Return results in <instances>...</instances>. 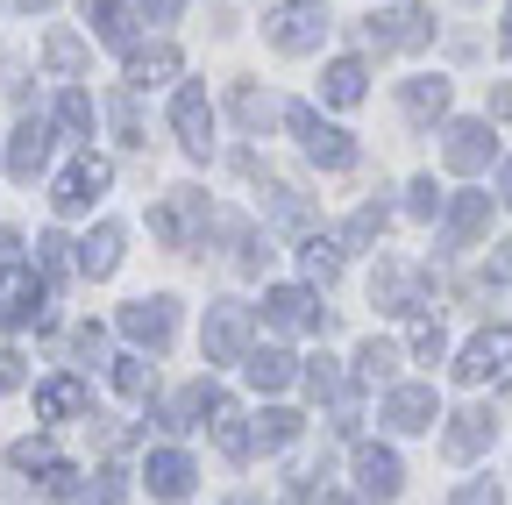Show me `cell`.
<instances>
[{
    "label": "cell",
    "mask_w": 512,
    "mask_h": 505,
    "mask_svg": "<svg viewBox=\"0 0 512 505\" xmlns=\"http://www.w3.org/2000/svg\"><path fill=\"white\" fill-rule=\"evenodd\" d=\"M285 114V129L306 143V157L320 164V171H349L356 164V143H349V129H335V121H320L306 100H292V107H278Z\"/></svg>",
    "instance_id": "obj_1"
},
{
    "label": "cell",
    "mask_w": 512,
    "mask_h": 505,
    "mask_svg": "<svg viewBox=\"0 0 512 505\" xmlns=\"http://www.w3.org/2000/svg\"><path fill=\"white\" fill-rule=\"evenodd\" d=\"M264 36H271L285 57H306V50L328 43V8H320V0H285V8L264 15Z\"/></svg>",
    "instance_id": "obj_2"
},
{
    "label": "cell",
    "mask_w": 512,
    "mask_h": 505,
    "mask_svg": "<svg viewBox=\"0 0 512 505\" xmlns=\"http://www.w3.org/2000/svg\"><path fill=\"white\" fill-rule=\"evenodd\" d=\"M491 150H498L491 121H448V129H441V164L456 171V178H477L491 164Z\"/></svg>",
    "instance_id": "obj_3"
},
{
    "label": "cell",
    "mask_w": 512,
    "mask_h": 505,
    "mask_svg": "<svg viewBox=\"0 0 512 505\" xmlns=\"http://www.w3.org/2000/svg\"><path fill=\"white\" fill-rule=\"evenodd\" d=\"M43 278L36 271H22V264H0V321H8V328H43Z\"/></svg>",
    "instance_id": "obj_4"
},
{
    "label": "cell",
    "mask_w": 512,
    "mask_h": 505,
    "mask_svg": "<svg viewBox=\"0 0 512 505\" xmlns=\"http://www.w3.org/2000/svg\"><path fill=\"white\" fill-rule=\"evenodd\" d=\"M107 178H114V164H107V157H79L72 171L57 178V193H50V200H57V214H86V207L107 193Z\"/></svg>",
    "instance_id": "obj_5"
},
{
    "label": "cell",
    "mask_w": 512,
    "mask_h": 505,
    "mask_svg": "<svg viewBox=\"0 0 512 505\" xmlns=\"http://www.w3.org/2000/svg\"><path fill=\"white\" fill-rule=\"evenodd\" d=\"M121 335L143 342V349H171V335H178V306H171V299H136V306H121Z\"/></svg>",
    "instance_id": "obj_6"
},
{
    "label": "cell",
    "mask_w": 512,
    "mask_h": 505,
    "mask_svg": "<svg viewBox=\"0 0 512 505\" xmlns=\"http://www.w3.org/2000/svg\"><path fill=\"white\" fill-rule=\"evenodd\" d=\"M363 36H370V50H420L434 36V22L420 8H384V15L363 22Z\"/></svg>",
    "instance_id": "obj_7"
},
{
    "label": "cell",
    "mask_w": 512,
    "mask_h": 505,
    "mask_svg": "<svg viewBox=\"0 0 512 505\" xmlns=\"http://www.w3.org/2000/svg\"><path fill=\"white\" fill-rule=\"evenodd\" d=\"M207 356L214 363H242L249 356V306H235V299L207 306Z\"/></svg>",
    "instance_id": "obj_8"
},
{
    "label": "cell",
    "mask_w": 512,
    "mask_h": 505,
    "mask_svg": "<svg viewBox=\"0 0 512 505\" xmlns=\"http://www.w3.org/2000/svg\"><path fill=\"white\" fill-rule=\"evenodd\" d=\"M200 221H207V193H171V200L150 214V235H157L164 249H185Z\"/></svg>",
    "instance_id": "obj_9"
},
{
    "label": "cell",
    "mask_w": 512,
    "mask_h": 505,
    "mask_svg": "<svg viewBox=\"0 0 512 505\" xmlns=\"http://www.w3.org/2000/svg\"><path fill=\"white\" fill-rule=\"evenodd\" d=\"M441 420V399H434V385H392L384 392V427H399V434H420V427H434Z\"/></svg>",
    "instance_id": "obj_10"
},
{
    "label": "cell",
    "mask_w": 512,
    "mask_h": 505,
    "mask_svg": "<svg viewBox=\"0 0 512 505\" xmlns=\"http://www.w3.org/2000/svg\"><path fill=\"white\" fill-rule=\"evenodd\" d=\"M171 129H178V143H185L192 157H207V150H214V107H207L200 86H185V93L171 100Z\"/></svg>",
    "instance_id": "obj_11"
},
{
    "label": "cell",
    "mask_w": 512,
    "mask_h": 505,
    "mask_svg": "<svg viewBox=\"0 0 512 505\" xmlns=\"http://www.w3.org/2000/svg\"><path fill=\"white\" fill-rule=\"evenodd\" d=\"M264 321L278 335H313L320 328V306H313L306 285H278V292H264Z\"/></svg>",
    "instance_id": "obj_12"
},
{
    "label": "cell",
    "mask_w": 512,
    "mask_h": 505,
    "mask_svg": "<svg viewBox=\"0 0 512 505\" xmlns=\"http://www.w3.org/2000/svg\"><path fill=\"white\" fill-rule=\"evenodd\" d=\"M356 491L377 498V505H384V498H399V491H406L399 456H392V449H356Z\"/></svg>",
    "instance_id": "obj_13"
},
{
    "label": "cell",
    "mask_w": 512,
    "mask_h": 505,
    "mask_svg": "<svg viewBox=\"0 0 512 505\" xmlns=\"http://www.w3.org/2000/svg\"><path fill=\"white\" fill-rule=\"evenodd\" d=\"M43 164H50V129H43V121H22V129L8 136V171H15L22 185H36Z\"/></svg>",
    "instance_id": "obj_14"
},
{
    "label": "cell",
    "mask_w": 512,
    "mask_h": 505,
    "mask_svg": "<svg viewBox=\"0 0 512 505\" xmlns=\"http://www.w3.org/2000/svg\"><path fill=\"white\" fill-rule=\"evenodd\" d=\"M306 385H313V399H328V406H335V420H342V427L356 420V392H349L342 363H328V356H320V363H306Z\"/></svg>",
    "instance_id": "obj_15"
},
{
    "label": "cell",
    "mask_w": 512,
    "mask_h": 505,
    "mask_svg": "<svg viewBox=\"0 0 512 505\" xmlns=\"http://www.w3.org/2000/svg\"><path fill=\"white\" fill-rule=\"evenodd\" d=\"M505 356H512V335H477V342L463 349L456 377H463V385H484V377H498V370H505Z\"/></svg>",
    "instance_id": "obj_16"
},
{
    "label": "cell",
    "mask_w": 512,
    "mask_h": 505,
    "mask_svg": "<svg viewBox=\"0 0 512 505\" xmlns=\"http://www.w3.org/2000/svg\"><path fill=\"white\" fill-rule=\"evenodd\" d=\"M79 271H86V278H114V271H121V228H114V221H100V228L79 242Z\"/></svg>",
    "instance_id": "obj_17"
},
{
    "label": "cell",
    "mask_w": 512,
    "mask_h": 505,
    "mask_svg": "<svg viewBox=\"0 0 512 505\" xmlns=\"http://www.w3.org/2000/svg\"><path fill=\"white\" fill-rule=\"evenodd\" d=\"M484 228H491V193H456V207H448V242L470 249Z\"/></svg>",
    "instance_id": "obj_18"
},
{
    "label": "cell",
    "mask_w": 512,
    "mask_h": 505,
    "mask_svg": "<svg viewBox=\"0 0 512 505\" xmlns=\"http://www.w3.org/2000/svg\"><path fill=\"white\" fill-rule=\"evenodd\" d=\"M86 22H93V36H100V43L136 50V22H128V0H86Z\"/></svg>",
    "instance_id": "obj_19"
},
{
    "label": "cell",
    "mask_w": 512,
    "mask_h": 505,
    "mask_svg": "<svg viewBox=\"0 0 512 505\" xmlns=\"http://www.w3.org/2000/svg\"><path fill=\"white\" fill-rule=\"evenodd\" d=\"M143 477H150V491H157V498H185V491H192V456L157 449V456L143 463Z\"/></svg>",
    "instance_id": "obj_20"
},
{
    "label": "cell",
    "mask_w": 512,
    "mask_h": 505,
    "mask_svg": "<svg viewBox=\"0 0 512 505\" xmlns=\"http://www.w3.org/2000/svg\"><path fill=\"white\" fill-rule=\"evenodd\" d=\"M164 79H178V50L171 43L128 50V93H136V86H164Z\"/></svg>",
    "instance_id": "obj_21"
},
{
    "label": "cell",
    "mask_w": 512,
    "mask_h": 505,
    "mask_svg": "<svg viewBox=\"0 0 512 505\" xmlns=\"http://www.w3.org/2000/svg\"><path fill=\"white\" fill-rule=\"evenodd\" d=\"M36 413H43V420L86 413V385H79V377H43V385H36Z\"/></svg>",
    "instance_id": "obj_22"
},
{
    "label": "cell",
    "mask_w": 512,
    "mask_h": 505,
    "mask_svg": "<svg viewBox=\"0 0 512 505\" xmlns=\"http://www.w3.org/2000/svg\"><path fill=\"white\" fill-rule=\"evenodd\" d=\"M491 427H498V420H491L484 406H463V413H456V427H448V456L470 463V456L484 449V441H491Z\"/></svg>",
    "instance_id": "obj_23"
},
{
    "label": "cell",
    "mask_w": 512,
    "mask_h": 505,
    "mask_svg": "<svg viewBox=\"0 0 512 505\" xmlns=\"http://www.w3.org/2000/svg\"><path fill=\"white\" fill-rule=\"evenodd\" d=\"M320 93H328L335 107H356V100L370 93V72H363V57H335V65H328V79H320Z\"/></svg>",
    "instance_id": "obj_24"
},
{
    "label": "cell",
    "mask_w": 512,
    "mask_h": 505,
    "mask_svg": "<svg viewBox=\"0 0 512 505\" xmlns=\"http://www.w3.org/2000/svg\"><path fill=\"white\" fill-rule=\"evenodd\" d=\"M242 370H249V385H256V392H285L292 377H299L285 349H249V356H242Z\"/></svg>",
    "instance_id": "obj_25"
},
{
    "label": "cell",
    "mask_w": 512,
    "mask_h": 505,
    "mask_svg": "<svg viewBox=\"0 0 512 505\" xmlns=\"http://www.w3.org/2000/svg\"><path fill=\"white\" fill-rule=\"evenodd\" d=\"M214 399H221L214 385H185V392L164 406V427H171V434H178V427H200V413H214Z\"/></svg>",
    "instance_id": "obj_26"
},
{
    "label": "cell",
    "mask_w": 512,
    "mask_h": 505,
    "mask_svg": "<svg viewBox=\"0 0 512 505\" xmlns=\"http://www.w3.org/2000/svg\"><path fill=\"white\" fill-rule=\"evenodd\" d=\"M299 264H306V278H313V285H328V278L342 271V242H335V235H306Z\"/></svg>",
    "instance_id": "obj_27"
},
{
    "label": "cell",
    "mask_w": 512,
    "mask_h": 505,
    "mask_svg": "<svg viewBox=\"0 0 512 505\" xmlns=\"http://www.w3.org/2000/svg\"><path fill=\"white\" fill-rule=\"evenodd\" d=\"M43 65H50V72H64V79H72V72L86 65V43H79L72 29H50V36H43Z\"/></svg>",
    "instance_id": "obj_28"
},
{
    "label": "cell",
    "mask_w": 512,
    "mask_h": 505,
    "mask_svg": "<svg viewBox=\"0 0 512 505\" xmlns=\"http://www.w3.org/2000/svg\"><path fill=\"white\" fill-rule=\"evenodd\" d=\"M214 441H221V456H249V427H242V413L228 406V399H214Z\"/></svg>",
    "instance_id": "obj_29"
},
{
    "label": "cell",
    "mask_w": 512,
    "mask_h": 505,
    "mask_svg": "<svg viewBox=\"0 0 512 505\" xmlns=\"http://www.w3.org/2000/svg\"><path fill=\"white\" fill-rule=\"evenodd\" d=\"M406 114H413V121L448 114V79H413V86H406Z\"/></svg>",
    "instance_id": "obj_30"
},
{
    "label": "cell",
    "mask_w": 512,
    "mask_h": 505,
    "mask_svg": "<svg viewBox=\"0 0 512 505\" xmlns=\"http://www.w3.org/2000/svg\"><path fill=\"white\" fill-rule=\"evenodd\" d=\"M356 370L370 377V385H392V377H399V349H392V342H363Z\"/></svg>",
    "instance_id": "obj_31"
},
{
    "label": "cell",
    "mask_w": 512,
    "mask_h": 505,
    "mask_svg": "<svg viewBox=\"0 0 512 505\" xmlns=\"http://www.w3.org/2000/svg\"><path fill=\"white\" fill-rule=\"evenodd\" d=\"M256 434H264V449H285V441H299V413L292 406H271L264 420H256Z\"/></svg>",
    "instance_id": "obj_32"
},
{
    "label": "cell",
    "mask_w": 512,
    "mask_h": 505,
    "mask_svg": "<svg viewBox=\"0 0 512 505\" xmlns=\"http://www.w3.org/2000/svg\"><path fill=\"white\" fill-rule=\"evenodd\" d=\"M114 392H121V399H143V392H150V363H143V356H121V363H114Z\"/></svg>",
    "instance_id": "obj_33"
},
{
    "label": "cell",
    "mask_w": 512,
    "mask_h": 505,
    "mask_svg": "<svg viewBox=\"0 0 512 505\" xmlns=\"http://www.w3.org/2000/svg\"><path fill=\"white\" fill-rule=\"evenodd\" d=\"M8 463H15V470H50V463H57V449H50L43 434H29V441H15V449H8Z\"/></svg>",
    "instance_id": "obj_34"
},
{
    "label": "cell",
    "mask_w": 512,
    "mask_h": 505,
    "mask_svg": "<svg viewBox=\"0 0 512 505\" xmlns=\"http://www.w3.org/2000/svg\"><path fill=\"white\" fill-rule=\"evenodd\" d=\"M107 114H114L121 143H143V114H136V93H114V100H107Z\"/></svg>",
    "instance_id": "obj_35"
},
{
    "label": "cell",
    "mask_w": 512,
    "mask_h": 505,
    "mask_svg": "<svg viewBox=\"0 0 512 505\" xmlns=\"http://www.w3.org/2000/svg\"><path fill=\"white\" fill-rule=\"evenodd\" d=\"M86 505H128V477H121V470H100V477L86 484Z\"/></svg>",
    "instance_id": "obj_36"
},
{
    "label": "cell",
    "mask_w": 512,
    "mask_h": 505,
    "mask_svg": "<svg viewBox=\"0 0 512 505\" xmlns=\"http://www.w3.org/2000/svg\"><path fill=\"white\" fill-rule=\"evenodd\" d=\"M57 121H64L72 136H86V129H93V100H86V93H64V100H57Z\"/></svg>",
    "instance_id": "obj_37"
},
{
    "label": "cell",
    "mask_w": 512,
    "mask_h": 505,
    "mask_svg": "<svg viewBox=\"0 0 512 505\" xmlns=\"http://www.w3.org/2000/svg\"><path fill=\"white\" fill-rule=\"evenodd\" d=\"M235 114H242V121H249V129H264V121H271V114H278V107H271V100H264V93H256V86H235Z\"/></svg>",
    "instance_id": "obj_38"
},
{
    "label": "cell",
    "mask_w": 512,
    "mask_h": 505,
    "mask_svg": "<svg viewBox=\"0 0 512 505\" xmlns=\"http://www.w3.org/2000/svg\"><path fill=\"white\" fill-rule=\"evenodd\" d=\"M448 505H505V498H498V484H491V477H477V484H463Z\"/></svg>",
    "instance_id": "obj_39"
},
{
    "label": "cell",
    "mask_w": 512,
    "mask_h": 505,
    "mask_svg": "<svg viewBox=\"0 0 512 505\" xmlns=\"http://www.w3.org/2000/svg\"><path fill=\"white\" fill-rule=\"evenodd\" d=\"M441 349H448V342H441V328H434V321H413V356H427V363H434Z\"/></svg>",
    "instance_id": "obj_40"
},
{
    "label": "cell",
    "mask_w": 512,
    "mask_h": 505,
    "mask_svg": "<svg viewBox=\"0 0 512 505\" xmlns=\"http://www.w3.org/2000/svg\"><path fill=\"white\" fill-rule=\"evenodd\" d=\"M64 249H72L64 235H43V242H36V257H43V271H50V278H64Z\"/></svg>",
    "instance_id": "obj_41"
},
{
    "label": "cell",
    "mask_w": 512,
    "mask_h": 505,
    "mask_svg": "<svg viewBox=\"0 0 512 505\" xmlns=\"http://www.w3.org/2000/svg\"><path fill=\"white\" fill-rule=\"evenodd\" d=\"M72 477H79V470H72V463L57 456V463L43 470V491H50V498H72Z\"/></svg>",
    "instance_id": "obj_42"
},
{
    "label": "cell",
    "mask_w": 512,
    "mask_h": 505,
    "mask_svg": "<svg viewBox=\"0 0 512 505\" xmlns=\"http://www.w3.org/2000/svg\"><path fill=\"white\" fill-rule=\"evenodd\" d=\"M406 207H413L420 221H427V214H441V193H434V178H420V185H413V200H406Z\"/></svg>",
    "instance_id": "obj_43"
},
{
    "label": "cell",
    "mask_w": 512,
    "mask_h": 505,
    "mask_svg": "<svg viewBox=\"0 0 512 505\" xmlns=\"http://www.w3.org/2000/svg\"><path fill=\"white\" fill-rule=\"evenodd\" d=\"M377 228H384V207H363V214H356V221H349V242H370V235H377Z\"/></svg>",
    "instance_id": "obj_44"
},
{
    "label": "cell",
    "mask_w": 512,
    "mask_h": 505,
    "mask_svg": "<svg viewBox=\"0 0 512 505\" xmlns=\"http://www.w3.org/2000/svg\"><path fill=\"white\" fill-rule=\"evenodd\" d=\"M8 385H22V356H15V349H0V392H8Z\"/></svg>",
    "instance_id": "obj_45"
},
{
    "label": "cell",
    "mask_w": 512,
    "mask_h": 505,
    "mask_svg": "<svg viewBox=\"0 0 512 505\" xmlns=\"http://www.w3.org/2000/svg\"><path fill=\"white\" fill-rule=\"evenodd\" d=\"M136 8H143L150 22H178V0H136Z\"/></svg>",
    "instance_id": "obj_46"
},
{
    "label": "cell",
    "mask_w": 512,
    "mask_h": 505,
    "mask_svg": "<svg viewBox=\"0 0 512 505\" xmlns=\"http://www.w3.org/2000/svg\"><path fill=\"white\" fill-rule=\"evenodd\" d=\"M491 121H512V86H498V93H491Z\"/></svg>",
    "instance_id": "obj_47"
},
{
    "label": "cell",
    "mask_w": 512,
    "mask_h": 505,
    "mask_svg": "<svg viewBox=\"0 0 512 505\" xmlns=\"http://www.w3.org/2000/svg\"><path fill=\"white\" fill-rule=\"evenodd\" d=\"M498 200H505V207H512V164H505V171H498Z\"/></svg>",
    "instance_id": "obj_48"
},
{
    "label": "cell",
    "mask_w": 512,
    "mask_h": 505,
    "mask_svg": "<svg viewBox=\"0 0 512 505\" xmlns=\"http://www.w3.org/2000/svg\"><path fill=\"white\" fill-rule=\"evenodd\" d=\"M505 57H512V8H505Z\"/></svg>",
    "instance_id": "obj_49"
},
{
    "label": "cell",
    "mask_w": 512,
    "mask_h": 505,
    "mask_svg": "<svg viewBox=\"0 0 512 505\" xmlns=\"http://www.w3.org/2000/svg\"><path fill=\"white\" fill-rule=\"evenodd\" d=\"M15 8H50V0H15Z\"/></svg>",
    "instance_id": "obj_50"
}]
</instances>
